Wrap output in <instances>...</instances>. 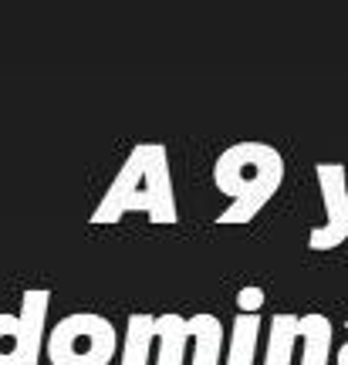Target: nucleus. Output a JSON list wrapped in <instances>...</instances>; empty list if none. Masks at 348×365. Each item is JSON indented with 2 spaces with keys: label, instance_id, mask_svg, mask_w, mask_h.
I'll return each mask as SVG.
<instances>
[{
  "label": "nucleus",
  "instance_id": "obj_1",
  "mask_svg": "<svg viewBox=\"0 0 348 365\" xmlns=\"http://www.w3.org/2000/svg\"><path fill=\"white\" fill-rule=\"evenodd\" d=\"M129 213H145L149 223L166 227L180 220L176 193H173V170L169 153L159 143H139L122 163L118 176L105 190L102 203L91 213V223H118Z\"/></svg>",
  "mask_w": 348,
  "mask_h": 365
},
{
  "label": "nucleus",
  "instance_id": "obj_2",
  "mask_svg": "<svg viewBox=\"0 0 348 365\" xmlns=\"http://www.w3.org/2000/svg\"><path fill=\"white\" fill-rule=\"evenodd\" d=\"M284 182V156L267 143H237L213 163V186L230 196L217 223H250Z\"/></svg>",
  "mask_w": 348,
  "mask_h": 365
},
{
  "label": "nucleus",
  "instance_id": "obj_3",
  "mask_svg": "<svg viewBox=\"0 0 348 365\" xmlns=\"http://www.w3.org/2000/svg\"><path fill=\"white\" fill-rule=\"evenodd\" d=\"M116 352H122L116 325L95 312L65 314L44 341L51 365H112Z\"/></svg>",
  "mask_w": 348,
  "mask_h": 365
},
{
  "label": "nucleus",
  "instance_id": "obj_4",
  "mask_svg": "<svg viewBox=\"0 0 348 365\" xmlns=\"http://www.w3.org/2000/svg\"><path fill=\"white\" fill-rule=\"evenodd\" d=\"M314 176H318V190H322V203L328 220L308 234V247L335 250L348 240V173L342 163H318Z\"/></svg>",
  "mask_w": 348,
  "mask_h": 365
},
{
  "label": "nucleus",
  "instance_id": "obj_5",
  "mask_svg": "<svg viewBox=\"0 0 348 365\" xmlns=\"http://www.w3.org/2000/svg\"><path fill=\"white\" fill-rule=\"evenodd\" d=\"M48 304H51V291L44 287H27L21 294V365H41L44 352V325H48Z\"/></svg>",
  "mask_w": 348,
  "mask_h": 365
},
{
  "label": "nucleus",
  "instance_id": "obj_6",
  "mask_svg": "<svg viewBox=\"0 0 348 365\" xmlns=\"http://www.w3.org/2000/svg\"><path fill=\"white\" fill-rule=\"evenodd\" d=\"M190 318L183 314H155V365H186Z\"/></svg>",
  "mask_w": 348,
  "mask_h": 365
},
{
  "label": "nucleus",
  "instance_id": "obj_7",
  "mask_svg": "<svg viewBox=\"0 0 348 365\" xmlns=\"http://www.w3.org/2000/svg\"><path fill=\"white\" fill-rule=\"evenodd\" d=\"M153 341H155V314H145V312L129 314L118 365H149V352L155 349Z\"/></svg>",
  "mask_w": 348,
  "mask_h": 365
},
{
  "label": "nucleus",
  "instance_id": "obj_8",
  "mask_svg": "<svg viewBox=\"0 0 348 365\" xmlns=\"http://www.w3.org/2000/svg\"><path fill=\"white\" fill-rule=\"evenodd\" d=\"M190 335H193V365H220L223 325H220L217 314H193L190 318Z\"/></svg>",
  "mask_w": 348,
  "mask_h": 365
},
{
  "label": "nucleus",
  "instance_id": "obj_9",
  "mask_svg": "<svg viewBox=\"0 0 348 365\" xmlns=\"http://www.w3.org/2000/svg\"><path fill=\"white\" fill-rule=\"evenodd\" d=\"M332 322L324 314L311 312L301 314V365H328V352H332Z\"/></svg>",
  "mask_w": 348,
  "mask_h": 365
},
{
  "label": "nucleus",
  "instance_id": "obj_10",
  "mask_svg": "<svg viewBox=\"0 0 348 365\" xmlns=\"http://www.w3.org/2000/svg\"><path fill=\"white\" fill-rule=\"evenodd\" d=\"M297 339H301V318H297V314H274L264 365H291Z\"/></svg>",
  "mask_w": 348,
  "mask_h": 365
},
{
  "label": "nucleus",
  "instance_id": "obj_11",
  "mask_svg": "<svg viewBox=\"0 0 348 365\" xmlns=\"http://www.w3.org/2000/svg\"><path fill=\"white\" fill-rule=\"evenodd\" d=\"M260 339V318L257 314H237L230 331V349H227V365H254Z\"/></svg>",
  "mask_w": 348,
  "mask_h": 365
},
{
  "label": "nucleus",
  "instance_id": "obj_12",
  "mask_svg": "<svg viewBox=\"0 0 348 365\" xmlns=\"http://www.w3.org/2000/svg\"><path fill=\"white\" fill-rule=\"evenodd\" d=\"M0 365H21V322H17V314H0Z\"/></svg>",
  "mask_w": 348,
  "mask_h": 365
},
{
  "label": "nucleus",
  "instance_id": "obj_13",
  "mask_svg": "<svg viewBox=\"0 0 348 365\" xmlns=\"http://www.w3.org/2000/svg\"><path fill=\"white\" fill-rule=\"evenodd\" d=\"M260 304H264V291H260V287L247 284L237 291V312L240 314H257Z\"/></svg>",
  "mask_w": 348,
  "mask_h": 365
},
{
  "label": "nucleus",
  "instance_id": "obj_14",
  "mask_svg": "<svg viewBox=\"0 0 348 365\" xmlns=\"http://www.w3.org/2000/svg\"><path fill=\"white\" fill-rule=\"evenodd\" d=\"M345 331H348V322H345ZM335 362H338V365H348V341H345V345H342V349H338Z\"/></svg>",
  "mask_w": 348,
  "mask_h": 365
}]
</instances>
